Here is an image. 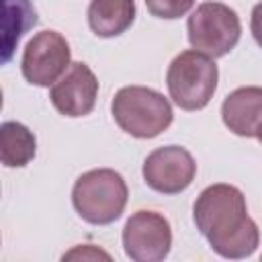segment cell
I'll use <instances>...</instances> for the list:
<instances>
[{
  "label": "cell",
  "mask_w": 262,
  "mask_h": 262,
  "mask_svg": "<svg viewBox=\"0 0 262 262\" xmlns=\"http://www.w3.org/2000/svg\"><path fill=\"white\" fill-rule=\"evenodd\" d=\"M192 217L209 246L223 258L239 260L256 252L260 231L248 217L246 196L233 184H211L194 201Z\"/></svg>",
  "instance_id": "6da1fadb"
},
{
  "label": "cell",
  "mask_w": 262,
  "mask_h": 262,
  "mask_svg": "<svg viewBox=\"0 0 262 262\" xmlns=\"http://www.w3.org/2000/svg\"><path fill=\"white\" fill-rule=\"evenodd\" d=\"M129 188L125 178L111 168L84 172L72 188V205L76 213L92 225H108L117 221L127 205Z\"/></svg>",
  "instance_id": "7a4b0ae2"
},
{
  "label": "cell",
  "mask_w": 262,
  "mask_h": 262,
  "mask_svg": "<svg viewBox=\"0 0 262 262\" xmlns=\"http://www.w3.org/2000/svg\"><path fill=\"white\" fill-rule=\"evenodd\" d=\"M111 113L125 133L139 139L158 137L174 119L168 98L147 86H125L117 90L111 102Z\"/></svg>",
  "instance_id": "3957f363"
},
{
  "label": "cell",
  "mask_w": 262,
  "mask_h": 262,
  "mask_svg": "<svg viewBox=\"0 0 262 262\" xmlns=\"http://www.w3.org/2000/svg\"><path fill=\"white\" fill-rule=\"evenodd\" d=\"M219 70L213 57L188 49L178 53L166 72V84L170 98L182 111L205 108L217 90Z\"/></svg>",
  "instance_id": "277c9868"
},
{
  "label": "cell",
  "mask_w": 262,
  "mask_h": 262,
  "mask_svg": "<svg viewBox=\"0 0 262 262\" xmlns=\"http://www.w3.org/2000/svg\"><path fill=\"white\" fill-rule=\"evenodd\" d=\"M188 41L190 45L209 55H227L242 37V23L233 8L223 2H203L188 16Z\"/></svg>",
  "instance_id": "5b68a950"
},
{
  "label": "cell",
  "mask_w": 262,
  "mask_h": 262,
  "mask_svg": "<svg viewBox=\"0 0 262 262\" xmlns=\"http://www.w3.org/2000/svg\"><path fill=\"white\" fill-rule=\"evenodd\" d=\"M70 45L57 31H41L33 35L23 51V76L35 86H53L72 66Z\"/></svg>",
  "instance_id": "8992f818"
},
{
  "label": "cell",
  "mask_w": 262,
  "mask_h": 262,
  "mask_svg": "<svg viewBox=\"0 0 262 262\" xmlns=\"http://www.w3.org/2000/svg\"><path fill=\"white\" fill-rule=\"evenodd\" d=\"M125 254L135 262H160L170 254V221L156 211L133 213L123 227Z\"/></svg>",
  "instance_id": "52a82bcc"
},
{
  "label": "cell",
  "mask_w": 262,
  "mask_h": 262,
  "mask_svg": "<svg viewBox=\"0 0 262 262\" xmlns=\"http://www.w3.org/2000/svg\"><path fill=\"white\" fill-rule=\"evenodd\" d=\"M141 172L151 190L162 194H178L194 180L196 162L188 149L180 145H164L145 158Z\"/></svg>",
  "instance_id": "ba28073f"
},
{
  "label": "cell",
  "mask_w": 262,
  "mask_h": 262,
  "mask_svg": "<svg viewBox=\"0 0 262 262\" xmlns=\"http://www.w3.org/2000/svg\"><path fill=\"white\" fill-rule=\"evenodd\" d=\"M98 96V80L94 72L76 61L68 68V72L51 86L49 98L57 113L66 117H86L92 113Z\"/></svg>",
  "instance_id": "9c48e42d"
},
{
  "label": "cell",
  "mask_w": 262,
  "mask_h": 262,
  "mask_svg": "<svg viewBox=\"0 0 262 262\" xmlns=\"http://www.w3.org/2000/svg\"><path fill=\"white\" fill-rule=\"evenodd\" d=\"M223 125L239 137H256L262 123V88L244 86L225 96L221 104Z\"/></svg>",
  "instance_id": "30bf717a"
},
{
  "label": "cell",
  "mask_w": 262,
  "mask_h": 262,
  "mask_svg": "<svg viewBox=\"0 0 262 262\" xmlns=\"http://www.w3.org/2000/svg\"><path fill=\"white\" fill-rule=\"evenodd\" d=\"M135 20V0H92L88 25L98 37L123 35Z\"/></svg>",
  "instance_id": "8fae6325"
},
{
  "label": "cell",
  "mask_w": 262,
  "mask_h": 262,
  "mask_svg": "<svg viewBox=\"0 0 262 262\" xmlns=\"http://www.w3.org/2000/svg\"><path fill=\"white\" fill-rule=\"evenodd\" d=\"M35 135L16 121H6L0 127V158L6 168H23L35 158Z\"/></svg>",
  "instance_id": "7c38bea8"
},
{
  "label": "cell",
  "mask_w": 262,
  "mask_h": 262,
  "mask_svg": "<svg viewBox=\"0 0 262 262\" xmlns=\"http://www.w3.org/2000/svg\"><path fill=\"white\" fill-rule=\"evenodd\" d=\"M35 25L37 12L29 0H4V63L10 61L18 39Z\"/></svg>",
  "instance_id": "4fadbf2b"
},
{
  "label": "cell",
  "mask_w": 262,
  "mask_h": 262,
  "mask_svg": "<svg viewBox=\"0 0 262 262\" xmlns=\"http://www.w3.org/2000/svg\"><path fill=\"white\" fill-rule=\"evenodd\" d=\"M194 2L196 0H145V6L151 12V16L172 20L184 16L194 6Z\"/></svg>",
  "instance_id": "5bb4252c"
},
{
  "label": "cell",
  "mask_w": 262,
  "mask_h": 262,
  "mask_svg": "<svg viewBox=\"0 0 262 262\" xmlns=\"http://www.w3.org/2000/svg\"><path fill=\"white\" fill-rule=\"evenodd\" d=\"M250 31L256 39V43L262 47V2H258L252 8V18H250Z\"/></svg>",
  "instance_id": "9a60e30c"
},
{
  "label": "cell",
  "mask_w": 262,
  "mask_h": 262,
  "mask_svg": "<svg viewBox=\"0 0 262 262\" xmlns=\"http://www.w3.org/2000/svg\"><path fill=\"white\" fill-rule=\"evenodd\" d=\"M256 139L262 143V123H260V127H258V131H256Z\"/></svg>",
  "instance_id": "2e32d148"
}]
</instances>
